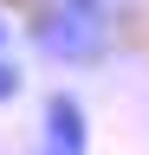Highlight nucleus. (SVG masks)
Segmentation results:
<instances>
[{
  "mask_svg": "<svg viewBox=\"0 0 149 155\" xmlns=\"http://www.w3.org/2000/svg\"><path fill=\"white\" fill-rule=\"evenodd\" d=\"M110 7L104 0H39V13L26 19V45L46 65H97L110 52Z\"/></svg>",
  "mask_w": 149,
  "mask_h": 155,
  "instance_id": "f257e3e1",
  "label": "nucleus"
},
{
  "mask_svg": "<svg viewBox=\"0 0 149 155\" xmlns=\"http://www.w3.org/2000/svg\"><path fill=\"white\" fill-rule=\"evenodd\" d=\"M46 149H59V155H84L91 149V116H84V104L71 91L46 97Z\"/></svg>",
  "mask_w": 149,
  "mask_h": 155,
  "instance_id": "f03ea898",
  "label": "nucleus"
},
{
  "mask_svg": "<svg viewBox=\"0 0 149 155\" xmlns=\"http://www.w3.org/2000/svg\"><path fill=\"white\" fill-rule=\"evenodd\" d=\"M20 91H26V71L13 65L7 52H0V104H13V97H20Z\"/></svg>",
  "mask_w": 149,
  "mask_h": 155,
  "instance_id": "7ed1b4c3",
  "label": "nucleus"
},
{
  "mask_svg": "<svg viewBox=\"0 0 149 155\" xmlns=\"http://www.w3.org/2000/svg\"><path fill=\"white\" fill-rule=\"evenodd\" d=\"M0 45H7V19H0Z\"/></svg>",
  "mask_w": 149,
  "mask_h": 155,
  "instance_id": "20e7f679",
  "label": "nucleus"
},
{
  "mask_svg": "<svg viewBox=\"0 0 149 155\" xmlns=\"http://www.w3.org/2000/svg\"><path fill=\"white\" fill-rule=\"evenodd\" d=\"M39 155H59V149H39Z\"/></svg>",
  "mask_w": 149,
  "mask_h": 155,
  "instance_id": "39448f33",
  "label": "nucleus"
}]
</instances>
